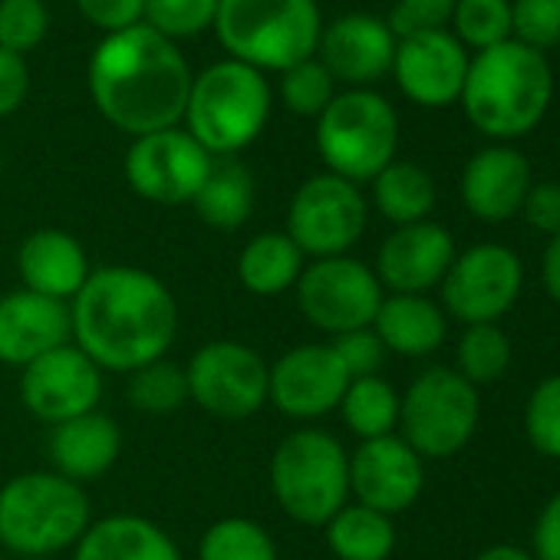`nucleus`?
Masks as SVG:
<instances>
[{
  "label": "nucleus",
  "instance_id": "nucleus-45",
  "mask_svg": "<svg viewBox=\"0 0 560 560\" xmlns=\"http://www.w3.org/2000/svg\"><path fill=\"white\" fill-rule=\"evenodd\" d=\"M27 93H31L27 60L11 50H0V119L14 116L24 106Z\"/></svg>",
  "mask_w": 560,
  "mask_h": 560
},
{
  "label": "nucleus",
  "instance_id": "nucleus-20",
  "mask_svg": "<svg viewBox=\"0 0 560 560\" xmlns=\"http://www.w3.org/2000/svg\"><path fill=\"white\" fill-rule=\"evenodd\" d=\"M396 44L399 40L383 18L353 11L324 27L317 60L337 83H347L350 90H366L393 70Z\"/></svg>",
  "mask_w": 560,
  "mask_h": 560
},
{
  "label": "nucleus",
  "instance_id": "nucleus-13",
  "mask_svg": "<svg viewBox=\"0 0 560 560\" xmlns=\"http://www.w3.org/2000/svg\"><path fill=\"white\" fill-rule=\"evenodd\" d=\"M267 360L237 340H211L198 347L185 366L188 402L214 419H247L267 406Z\"/></svg>",
  "mask_w": 560,
  "mask_h": 560
},
{
  "label": "nucleus",
  "instance_id": "nucleus-35",
  "mask_svg": "<svg viewBox=\"0 0 560 560\" xmlns=\"http://www.w3.org/2000/svg\"><path fill=\"white\" fill-rule=\"evenodd\" d=\"M452 37L475 54L514 40L511 0H458L452 14Z\"/></svg>",
  "mask_w": 560,
  "mask_h": 560
},
{
  "label": "nucleus",
  "instance_id": "nucleus-32",
  "mask_svg": "<svg viewBox=\"0 0 560 560\" xmlns=\"http://www.w3.org/2000/svg\"><path fill=\"white\" fill-rule=\"evenodd\" d=\"M511 360H514L511 337L498 324H475L462 330L455 347V373L475 389L504 380Z\"/></svg>",
  "mask_w": 560,
  "mask_h": 560
},
{
  "label": "nucleus",
  "instance_id": "nucleus-28",
  "mask_svg": "<svg viewBox=\"0 0 560 560\" xmlns=\"http://www.w3.org/2000/svg\"><path fill=\"white\" fill-rule=\"evenodd\" d=\"M324 537L337 560H389L396 550L393 517L357 501H347L324 524Z\"/></svg>",
  "mask_w": 560,
  "mask_h": 560
},
{
  "label": "nucleus",
  "instance_id": "nucleus-34",
  "mask_svg": "<svg viewBox=\"0 0 560 560\" xmlns=\"http://www.w3.org/2000/svg\"><path fill=\"white\" fill-rule=\"evenodd\" d=\"M126 396H129L132 409H139L145 416H168L188 402L185 366H178L172 360H155L136 373H129Z\"/></svg>",
  "mask_w": 560,
  "mask_h": 560
},
{
  "label": "nucleus",
  "instance_id": "nucleus-5",
  "mask_svg": "<svg viewBox=\"0 0 560 560\" xmlns=\"http://www.w3.org/2000/svg\"><path fill=\"white\" fill-rule=\"evenodd\" d=\"M214 34L228 60L267 77L317 57L324 18L317 0H221Z\"/></svg>",
  "mask_w": 560,
  "mask_h": 560
},
{
  "label": "nucleus",
  "instance_id": "nucleus-42",
  "mask_svg": "<svg viewBox=\"0 0 560 560\" xmlns=\"http://www.w3.org/2000/svg\"><path fill=\"white\" fill-rule=\"evenodd\" d=\"M330 350L337 353L340 366L347 370L350 380H363V376H380L383 363H386V347L380 343V337L373 334V327L363 330H350L330 340Z\"/></svg>",
  "mask_w": 560,
  "mask_h": 560
},
{
  "label": "nucleus",
  "instance_id": "nucleus-48",
  "mask_svg": "<svg viewBox=\"0 0 560 560\" xmlns=\"http://www.w3.org/2000/svg\"><path fill=\"white\" fill-rule=\"evenodd\" d=\"M475 560H534V553L524 547H514V544H491Z\"/></svg>",
  "mask_w": 560,
  "mask_h": 560
},
{
  "label": "nucleus",
  "instance_id": "nucleus-41",
  "mask_svg": "<svg viewBox=\"0 0 560 560\" xmlns=\"http://www.w3.org/2000/svg\"><path fill=\"white\" fill-rule=\"evenodd\" d=\"M458 0H396L389 14V31L396 40L429 31H448Z\"/></svg>",
  "mask_w": 560,
  "mask_h": 560
},
{
  "label": "nucleus",
  "instance_id": "nucleus-26",
  "mask_svg": "<svg viewBox=\"0 0 560 560\" xmlns=\"http://www.w3.org/2000/svg\"><path fill=\"white\" fill-rule=\"evenodd\" d=\"M73 560H182V550L152 517L109 514L86 527Z\"/></svg>",
  "mask_w": 560,
  "mask_h": 560
},
{
  "label": "nucleus",
  "instance_id": "nucleus-3",
  "mask_svg": "<svg viewBox=\"0 0 560 560\" xmlns=\"http://www.w3.org/2000/svg\"><path fill=\"white\" fill-rule=\"evenodd\" d=\"M468 122L491 142H514L534 132L553 103V70L544 54L508 40L468 63L462 86Z\"/></svg>",
  "mask_w": 560,
  "mask_h": 560
},
{
  "label": "nucleus",
  "instance_id": "nucleus-18",
  "mask_svg": "<svg viewBox=\"0 0 560 560\" xmlns=\"http://www.w3.org/2000/svg\"><path fill=\"white\" fill-rule=\"evenodd\" d=\"M422 488L425 462L399 435L370 439L350 452V501L396 517L419 501Z\"/></svg>",
  "mask_w": 560,
  "mask_h": 560
},
{
  "label": "nucleus",
  "instance_id": "nucleus-37",
  "mask_svg": "<svg viewBox=\"0 0 560 560\" xmlns=\"http://www.w3.org/2000/svg\"><path fill=\"white\" fill-rule=\"evenodd\" d=\"M218 8L221 0H145L142 24L175 44L214 27Z\"/></svg>",
  "mask_w": 560,
  "mask_h": 560
},
{
  "label": "nucleus",
  "instance_id": "nucleus-2",
  "mask_svg": "<svg viewBox=\"0 0 560 560\" xmlns=\"http://www.w3.org/2000/svg\"><path fill=\"white\" fill-rule=\"evenodd\" d=\"M191 80L178 44L145 24L103 37L86 73L100 116L132 139L182 126Z\"/></svg>",
  "mask_w": 560,
  "mask_h": 560
},
{
  "label": "nucleus",
  "instance_id": "nucleus-43",
  "mask_svg": "<svg viewBox=\"0 0 560 560\" xmlns=\"http://www.w3.org/2000/svg\"><path fill=\"white\" fill-rule=\"evenodd\" d=\"M77 11L83 14L86 24H93L109 37L142 24L145 0H77Z\"/></svg>",
  "mask_w": 560,
  "mask_h": 560
},
{
  "label": "nucleus",
  "instance_id": "nucleus-40",
  "mask_svg": "<svg viewBox=\"0 0 560 560\" xmlns=\"http://www.w3.org/2000/svg\"><path fill=\"white\" fill-rule=\"evenodd\" d=\"M511 34L537 54L560 47V0H511Z\"/></svg>",
  "mask_w": 560,
  "mask_h": 560
},
{
  "label": "nucleus",
  "instance_id": "nucleus-38",
  "mask_svg": "<svg viewBox=\"0 0 560 560\" xmlns=\"http://www.w3.org/2000/svg\"><path fill=\"white\" fill-rule=\"evenodd\" d=\"M524 432L537 455L560 462V373L530 389L524 406Z\"/></svg>",
  "mask_w": 560,
  "mask_h": 560
},
{
  "label": "nucleus",
  "instance_id": "nucleus-10",
  "mask_svg": "<svg viewBox=\"0 0 560 560\" xmlns=\"http://www.w3.org/2000/svg\"><path fill=\"white\" fill-rule=\"evenodd\" d=\"M370 224V201L360 185L320 172L311 175L288 205L284 234L304 250V257H343L350 254Z\"/></svg>",
  "mask_w": 560,
  "mask_h": 560
},
{
  "label": "nucleus",
  "instance_id": "nucleus-27",
  "mask_svg": "<svg viewBox=\"0 0 560 560\" xmlns=\"http://www.w3.org/2000/svg\"><path fill=\"white\" fill-rule=\"evenodd\" d=\"M304 267V250L284 231L254 234L237 254V280L254 298H280L294 291Z\"/></svg>",
  "mask_w": 560,
  "mask_h": 560
},
{
  "label": "nucleus",
  "instance_id": "nucleus-29",
  "mask_svg": "<svg viewBox=\"0 0 560 560\" xmlns=\"http://www.w3.org/2000/svg\"><path fill=\"white\" fill-rule=\"evenodd\" d=\"M191 205L208 228L237 231L254 214V178L237 159H214Z\"/></svg>",
  "mask_w": 560,
  "mask_h": 560
},
{
  "label": "nucleus",
  "instance_id": "nucleus-24",
  "mask_svg": "<svg viewBox=\"0 0 560 560\" xmlns=\"http://www.w3.org/2000/svg\"><path fill=\"white\" fill-rule=\"evenodd\" d=\"M47 452L57 475L86 488L90 481H100L116 468L122 455V432L113 416L96 409L80 419L54 425Z\"/></svg>",
  "mask_w": 560,
  "mask_h": 560
},
{
  "label": "nucleus",
  "instance_id": "nucleus-22",
  "mask_svg": "<svg viewBox=\"0 0 560 560\" xmlns=\"http://www.w3.org/2000/svg\"><path fill=\"white\" fill-rule=\"evenodd\" d=\"M73 343L70 304L24 288L0 298V363L24 370L57 347Z\"/></svg>",
  "mask_w": 560,
  "mask_h": 560
},
{
  "label": "nucleus",
  "instance_id": "nucleus-8",
  "mask_svg": "<svg viewBox=\"0 0 560 560\" xmlns=\"http://www.w3.org/2000/svg\"><path fill=\"white\" fill-rule=\"evenodd\" d=\"M399 149V116L373 90L337 93L317 119V152L330 175L353 185L373 182Z\"/></svg>",
  "mask_w": 560,
  "mask_h": 560
},
{
  "label": "nucleus",
  "instance_id": "nucleus-33",
  "mask_svg": "<svg viewBox=\"0 0 560 560\" xmlns=\"http://www.w3.org/2000/svg\"><path fill=\"white\" fill-rule=\"evenodd\" d=\"M198 560H280L273 537L250 517H221L198 540Z\"/></svg>",
  "mask_w": 560,
  "mask_h": 560
},
{
  "label": "nucleus",
  "instance_id": "nucleus-39",
  "mask_svg": "<svg viewBox=\"0 0 560 560\" xmlns=\"http://www.w3.org/2000/svg\"><path fill=\"white\" fill-rule=\"evenodd\" d=\"M50 31V14L44 0H0V50L18 57L34 54Z\"/></svg>",
  "mask_w": 560,
  "mask_h": 560
},
{
  "label": "nucleus",
  "instance_id": "nucleus-7",
  "mask_svg": "<svg viewBox=\"0 0 560 560\" xmlns=\"http://www.w3.org/2000/svg\"><path fill=\"white\" fill-rule=\"evenodd\" d=\"M270 491L291 521L324 527L350 501V452L327 429H294L270 455Z\"/></svg>",
  "mask_w": 560,
  "mask_h": 560
},
{
  "label": "nucleus",
  "instance_id": "nucleus-46",
  "mask_svg": "<svg viewBox=\"0 0 560 560\" xmlns=\"http://www.w3.org/2000/svg\"><path fill=\"white\" fill-rule=\"evenodd\" d=\"M534 560H560V491L547 498L530 534Z\"/></svg>",
  "mask_w": 560,
  "mask_h": 560
},
{
  "label": "nucleus",
  "instance_id": "nucleus-21",
  "mask_svg": "<svg viewBox=\"0 0 560 560\" xmlns=\"http://www.w3.org/2000/svg\"><path fill=\"white\" fill-rule=\"evenodd\" d=\"M530 185V162L517 149L491 142L465 162L458 191L471 218L481 224H504L521 214Z\"/></svg>",
  "mask_w": 560,
  "mask_h": 560
},
{
  "label": "nucleus",
  "instance_id": "nucleus-1",
  "mask_svg": "<svg viewBox=\"0 0 560 560\" xmlns=\"http://www.w3.org/2000/svg\"><path fill=\"white\" fill-rule=\"evenodd\" d=\"M73 347L103 373H136L165 360L178 337V304L152 270L109 264L93 267L83 291L70 301Z\"/></svg>",
  "mask_w": 560,
  "mask_h": 560
},
{
  "label": "nucleus",
  "instance_id": "nucleus-16",
  "mask_svg": "<svg viewBox=\"0 0 560 560\" xmlns=\"http://www.w3.org/2000/svg\"><path fill=\"white\" fill-rule=\"evenodd\" d=\"M350 386L330 343H301L280 353L267 373V402L294 422H314L340 409Z\"/></svg>",
  "mask_w": 560,
  "mask_h": 560
},
{
  "label": "nucleus",
  "instance_id": "nucleus-14",
  "mask_svg": "<svg viewBox=\"0 0 560 560\" xmlns=\"http://www.w3.org/2000/svg\"><path fill=\"white\" fill-rule=\"evenodd\" d=\"M214 159L182 129H162L132 139L122 175L129 188L152 205H191L201 191Z\"/></svg>",
  "mask_w": 560,
  "mask_h": 560
},
{
  "label": "nucleus",
  "instance_id": "nucleus-15",
  "mask_svg": "<svg viewBox=\"0 0 560 560\" xmlns=\"http://www.w3.org/2000/svg\"><path fill=\"white\" fill-rule=\"evenodd\" d=\"M103 376L106 373L80 347L67 343L21 370V402L34 419L54 429L100 409Z\"/></svg>",
  "mask_w": 560,
  "mask_h": 560
},
{
  "label": "nucleus",
  "instance_id": "nucleus-4",
  "mask_svg": "<svg viewBox=\"0 0 560 560\" xmlns=\"http://www.w3.org/2000/svg\"><path fill=\"white\" fill-rule=\"evenodd\" d=\"M93 524V504L83 485L47 471L14 475L0 488V550L27 557H57L80 544Z\"/></svg>",
  "mask_w": 560,
  "mask_h": 560
},
{
  "label": "nucleus",
  "instance_id": "nucleus-9",
  "mask_svg": "<svg viewBox=\"0 0 560 560\" xmlns=\"http://www.w3.org/2000/svg\"><path fill=\"white\" fill-rule=\"evenodd\" d=\"M481 419V399L471 383H465L448 366H432L419 373L399 396V429L396 435L422 458L442 462L465 452L475 439Z\"/></svg>",
  "mask_w": 560,
  "mask_h": 560
},
{
  "label": "nucleus",
  "instance_id": "nucleus-19",
  "mask_svg": "<svg viewBox=\"0 0 560 560\" xmlns=\"http://www.w3.org/2000/svg\"><path fill=\"white\" fill-rule=\"evenodd\" d=\"M455 237L439 221H419L396 228L376 250V277L389 294H429L435 291L452 260H455Z\"/></svg>",
  "mask_w": 560,
  "mask_h": 560
},
{
  "label": "nucleus",
  "instance_id": "nucleus-51",
  "mask_svg": "<svg viewBox=\"0 0 560 560\" xmlns=\"http://www.w3.org/2000/svg\"><path fill=\"white\" fill-rule=\"evenodd\" d=\"M0 560H8V557H4V550H0Z\"/></svg>",
  "mask_w": 560,
  "mask_h": 560
},
{
  "label": "nucleus",
  "instance_id": "nucleus-36",
  "mask_svg": "<svg viewBox=\"0 0 560 560\" xmlns=\"http://www.w3.org/2000/svg\"><path fill=\"white\" fill-rule=\"evenodd\" d=\"M280 103L284 109H291L294 116H304V119H320V113L334 103L337 96V80L327 73V67L311 57L291 70L280 73Z\"/></svg>",
  "mask_w": 560,
  "mask_h": 560
},
{
  "label": "nucleus",
  "instance_id": "nucleus-23",
  "mask_svg": "<svg viewBox=\"0 0 560 560\" xmlns=\"http://www.w3.org/2000/svg\"><path fill=\"white\" fill-rule=\"evenodd\" d=\"M18 273L31 294L70 304L93 273L86 247L60 228H40L18 247Z\"/></svg>",
  "mask_w": 560,
  "mask_h": 560
},
{
  "label": "nucleus",
  "instance_id": "nucleus-31",
  "mask_svg": "<svg viewBox=\"0 0 560 560\" xmlns=\"http://www.w3.org/2000/svg\"><path fill=\"white\" fill-rule=\"evenodd\" d=\"M340 416L360 442L396 435V429H399V393L383 376L350 380V386L340 399Z\"/></svg>",
  "mask_w": 560,
  "mask_h": 560
},
{
  "label": "nucleus",
  "instance_id": "nucleus-49",
  "mask_svg": "<svg viewBox=\"0 0 560 560\" xmlns=\"http://www.w3.org/2000/svg\"><path fill=\"white\" fill-rule=\"evenodd\" d=\"M27 560H57V557H27Z\"/></svg>",
  "mask_w": 560,
  "mask_h": 560
},
{
  "label": "nucleus",
  "instance_id": "nucleus-11",
  "mask_svg": "<svg viewBox=\"0 0 560 560\" xmlns=\"http://www.w3.org/2000/svg\"><path fill=\"white\" fill-rule=\"evenodd\" d=\"M294 294L304 320L330 337L373 327L376 311L386 298L376 270L350 254L311 260Z\"/></svg>",
  "mask_w": 560,
  "mask_h": 560
},
{
  "label": "nucleus",
  "instance_id": "nucleus-50",
  "mask_svg": "<svg viewBox=\"0 0 560 560\" xmlns=\"http://www.w3.org/2000/svg\"><path fill=\"white\" fill-rule=\"evenodd\" d=\"M0 168H4V155H0Z\"/></svg>",
  "mask_w": 560,
  "mask_h": 560
},
{
  "label": "nucleus",
  "instance_id": "nucleus-44",
  "mask_svg": "<svg viewBox=\"0 0 560 560\" xmlns=\"http://www.w3.org/2000/svg\"><path fill=\"white\" fill-rule=\"evenodd\" d=\"M521 218L534 231L553 237L560 231V182H534L521 205Z\"/></svg>",
  "mask_w": 560,
  "mask_h": 560
},
{
  "label": "nucleus",
  "instance_id": "nucleus-30",
  "mask_svg": "<svg viewBox=\"0 0 560 560\" xmlns=\"http://www.w3.org/2000/svg\"><path fill=\"white\" fill-rule=\"evenodd\" d=\"M370 185H373V205H376V211L389 224H396V228L429 221V214L435 208V182L416 162L396 159Z\"/></svg>",
  "mask_w": 560,
  "mask_h": 560
},
{
  "label": "nucleus",
  "instance_id": "nucleus-47",
  "mask_svg": "<svg viewBox=\"0 0 560 560\" xmlns=\"http://www.w3.org/2000/svg\"><path fill=\"white\" fill-rule=\"evenodd\" d=\"M540 280L544 291L553 304H560V231L547 241L544 257H540Z\"/></svg>",
  "mask_w": 560,
  "mask_h": 560
},
{
  "label": "nucleus",
  "instance_id": "nucleus-17",
  "mask_svg": "<svg viewBox=\"0 0 560 560\" xmlns=\"http://www.w3.org/2000/svg\"><path fill=\"white\" fill-rule=\"evenodd\" d=\"M468 50L452 37V31L412 34L396 44L393 77L399 93L422 109H445L462 100L468 77Z\"/></svg>",
  "mask_w": 560,
  "mask_h": 560
},
{
  "label": "nucleus",
  "instance_id": "nucleus-25",
  "mask_svg": "<svg viewBox=\"0 0 560 560\" xmlns=\"http://www.w3.org/2000/svg\"><path fill=\"white\" fill-rule=\"evenodd\" d=\"M373 334L380 337L386 353L422 360L445 343L448 317L425 294H386L376 311Z\"/></svg>",
  "mask_w": 560,
  "mask_h": 560
},
{
  "label": "nucleus",
  "instance_id": "nucleus-12",
  "mask_svg": "<svg viewBox=\"0 0 560 560\" xmlns=\"http://www.w3.org/2000/svg\"><path fill=\"white\" fill-rule=\"evenodd\" d=\"M524 288V264L504 244H475L455 254L442 291L445 317L458 320L462 327L475 324H498L521 298Z\"/></svg>",
  "mask_w": 560,
  "mask_h": 560
},
{
  "label": "nucleus",
  "instance_id": "nucleus-6",
  "mask_svg": "<svg viewBox=\"0 0 560 560\" xmlns=\"http://www.w3.org/2000/svg\"><path fill=\"white\" fill-rule=\"evenodd\" d=\"M270 109L273 93L264 73L237 60H218L191 80L182 129L211 159H234L260 139Z\"/></svg>",
  "mask_w": 560,
  "mask_h": 560
}]
</instances>
